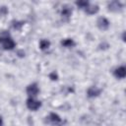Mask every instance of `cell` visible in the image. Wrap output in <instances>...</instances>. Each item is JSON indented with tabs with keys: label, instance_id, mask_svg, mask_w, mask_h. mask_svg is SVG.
I'll return each instance as SVG.
<instances>
[{
	"label": "cell",
	"instance_id": "cell-9",
	"mask_svg": "<svg viewBox=\"0 0 126 126\" xmlns=\"http://www.w3.org/2000/svg\"><path fill=\"white\" fill-rule=\"evenodd\" d=\"M85 11H86V13H87L88 15H94V14L97 13V11H98V6H97V5H90V4H89V6L85 9Z\"/></svg>",
	"mask_w": 126,
	"mask_h": 126
},
{
	"label": "cell",
	"instance_id": "cell-1",
	"mask_svg": "<svg viewBox=\"0 0 126 126\" xmlns=\"http://www.w3.org/2000/svg\"><path fill=\"white\" fill-rule=\"evenodd\" d=\"M27 106H28L29 109L35 111L41 106V102L39 100L34 99L33 97H30V98L27 99Z\"/></svg>",
	"mask_w": 126,
	"mask_h": 126
},
{
	"label": "cell",
	"instance_id": "cell-6",
	"mask_svg": "<svg viewBox=\"0 0 126 126\" xmlns=\"http://www.w3.org/2000/svg\"><path fill=\"white\" fill-rule=\"evenodd\" d=\"M15 45H16V43H15V41H14L11 37L8 38V39H6V40H4V41L2 42V46H3V48L6 49V50H12V49L15 47Z\"/></svg>",
	"mask_w": 126,
	"mask_h": 126
},
{
	"label": "cell",
	"instance_id": "cell-16",
	"mask_svg": "<svg viewBox=\"0 0 126 126\" xmlns=\"http://www.w3.org/2000/svg\"><path fill=\"white\" fill-rule=\"evenodd\" d=\"M7 13H8V9H7L6 6H2V7H0V17H4V16H6Z\"/></svg>",
	"mask_w": 126,
	"mask_h": 126
},
{
	"label": "cell",
	"instance_id": "cell-4",
	"mask_svg": "<svg viewBox=\"0 0 126 126\" xmlns=\"http://www.w3.org/2000/svg\"><path fill=\"white\" fill-rule=\"evenodd\" d=\"M100 93H101V90L96 87H90L87 91V94L89 97H95V96L99 95Z\"/></svg>",
	"mask_w": 126,
	"mask_h": 126
},
{
	"label": "cell",
	"instance_id": "cell-10",
	"mask_svg": "<svg viewBox=\"0 0 126 126\" xmlns=\"http://www.w3.org/2000/svg\"><path fill=\"white\" fill-rule=\"evenodd\" d=\"M72 14V9L68 6H64L63 9L61 10V16L64 18H69Z\"/></svg>",
	"mask_w": 126,
	"mask_h": 126
},
{
	"label": "cell",
	"instance_id": "cell-11",
	"mask_svg": "<svg viewBox=\"0 0 126 126\" xmlns=\"http://www.w3.org/2000/svg\"><path fill=\"white\" fill-rule=\"evenodd\" d=\"M61 45L64 46V47L69 48V47H73V46L75 45V42H74V40L71 39V38H66V39H63V40L61 41Z\"/></svg>",
	"mask_w": 126,
	"mask_h": 126
},
{
	"label": "cell",
	"instance_id": "cell-3",
	"mask_svg": "<svg viewBox=\"0 0 126 126\" xmlns=\"http://www.w3.org/2000/svg\"><path fill=\"white\" fill-rule=\"evenodd\" d=\"M38 87L36 84H31L27 87V94L31 96V97H33L35 95H37L38 94Z\"/></svg>",
	"mask_w": 126,
	"mask_h": 126
},
{
	"label": "cell",
	"instance_id": "cell-14",
	"mask_svg": "<svg viewBox=\"0 0 126 126\" xmlns=\"http://www.w3.org/2000/svg\"><path fill=\"white\" fill-rule=\"evenodd\" d=\"M23 26H24V22H22V21H13L12 22V27L15 30H21Z\"/></svg>",
	"mask_w": 126,
	"mask_h": 126
},
{
	"label": "cell",
	"instance_id": "cell-18",
	"mask_svg": "<svg viewBox=\"0 0 126 126\" xmlns=\"http://www.w3.org/2000/svg\"><path fill=\"white\" fill-rule=\"evenodd\" d=\"M18 55H19L20 57H23V56H25V52H24L23 50H19V51H18Z\"/></svg>",
	"mask_w": 126,
	"mask_h": 126
},
{
	"label": "cell",
	"instance_id": "cell-17",
	"mask_svg": "<svg viewBox=\"0 0 126 126\" xmlns=\"http://www.w3.org/2000/svg\"><path fill=\"white\" fill-rule=\"evenodd\" d=\"M49 79L52 80V81L58 80V75H57V73H56V72H51V73L49 74Z\"/></svg>",
	"mask_w": 126,
	"mask_h": 126
},
{
	"label": "cell",
	"instance_id": "cell-13",
	"mask_svg": "<svg viewBox=\"0 0 126 126\" xmlns=\"http://www.w3.org/2000/svg\"><path fill=\"white\" fill-rule=\"evenodd\" d=\"M10 38V33L7 31H2L0 32V43H2L4 40Z\"/></svg>",
	"mask_w": 126,
	"mask_h": 126
},
{
	"label": "cell",
	"instance_id": "cell-12",
	"mask_svg": "<svg viewBox=\"0 0 126 126\" xmlns=\"http://www.w3.org/2000/svg\"><path fill=\"white\" fill-rule=\"evenodd\" d=\"M50 46V41L47 39H41L39 42V47L41 50H45Z\"/></svg>",
	"mask_w": 126,
	"mask_h": 126
},
{
	"label": "cell",
	"instance_id": "cell-5",
	"mask_svg": "<svg viewBox=\"0 0 126 126\" xmlns=\"http://www.w3.org/2000/svg\"><path fill=\"white\" fill-rule=\"evenodd\" d=\"M114 76L116 77V78H118V79H123V78H125V76H126V69H125V67L124 66H120V67H118V68H116L115 70H114Z\"/></svg>",
	"mask_w": 126,
	"mask_h": 126
},
{
	"label": "cell",
	"instance_id": "cell-19",
	"mask_svg": "<svg viewBox=\"0 0 126 126\" xmlns=\"http://www.w3.org/2000/svg\"><path fill=\"white\" fill-rule=\"evenodd\" d=\"M0 126H3V120H2L1 116H0Z\"/></svg>",
	"mask_w": 126,
	"mask_h": 126
},
{
	"label": "cell",
	"instance_id": "cell-15",
	"mask_svg": "<svg viewBox=\"0 0 126 126\" xmlns=\"http://www.w3.org/2000/svg\"><path fill=\"white\" fill-rule=\"evenodd\" d=\"M76 5L79 7V8H81V9H86L88 6H89V2H87V1H77L76 2Z\"/></svg>",
	"mask_w": 126,
	"mask_h": 126
},
{
	"label": "cell",
	"instance_id": "cell-7",
	"mask_svg": "<svg viewBox=\"0 0 126 126\" xmlns=\"http://www.w3.org/2000/svg\"><path fill=\"white\" fill-rule=\"evenodd\" d=\"M121 8H122V5H121V3L118 2V1H112V2H110V3L108 4V9H109L110 11L116 12V11L120 10Z\"/></svg>",
	"mask_w": 126,
	"mask_h": 126
},
{
	"label": "cell",
	"instance_id": "cell-2",
	"mask_svg": "<svg viewBox=\"0 0 126 126\" xmlns=\"http://www.w3.org/2000/svg\"><path fill=\"white\" fill-rule=\"evenodd\" d=\"M96 24H97L98 29L101 30V31H105V30H107L108 27H109V22H108V20H107L106 18H104V17L98 18Z\"/></svg>",
	"mask_w": 126,
	"mask_h": 126
},
{
	"label": "cell",
	"instance_id": "cell-8",
	"mask_svg": "<svg viewBox=\"0 0 126 126\" xmlns=\"http://www.w3.org/2000/svg\"><path fill=\"white\" fill-rule=\"evenodd\" d=\"M48 121L51 122V123H53V124H58V123L61 122V118H60V116H59L58 114L52 112V113H50L49 116H48Z\"/></svg>",
	"mask_w": 126,
	"mask_h": 126
}]
</instances>
